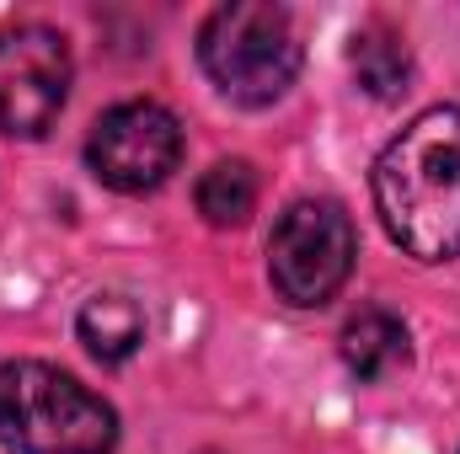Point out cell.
I'll return each instance as SVG.
<instances>
[{
	"label": "cell",
	"mask_w": 460,
	"mask_h": 454,
	"mask_svg": "<svg viewBox=\"0 0 460 454\" xmlns=\"http://www.w3.org/2000/svg\"><path fill=\"white\" fill-rule=\"evenodd\" d=\"M375 209L385 235L418 262L460 251V108L418 113L375 161Z\"/></svg>",
	"instance_id": "1"
},
{
	"label": "cell",
	"mask_w": 460,
	"mask_h": 454,
	"mask_svg": "<svg viewBox=\"0 0 460 454\" xmlns=\"http://www.w3.org/2000/svg\"><path fill=\"white\" fill-rule=\"evenodd\" d=\"M0 444L16 454H113L118 412L43 358L0 363Z\"/></svg>",
	"instance_id": "2"
},
{
	"label": "cell",
	"mask_w": 460,
	"mask_h": 454,
	"mask_svg": "<svg viewBox=\"0 0 460 454\" xmlns=\"http://www.w3.org/2000/svg\"><path fill=\"white\" fill-rule=\"evenodd\" d=\"M199 59L209 81L241 108L279 102L300 75V38L284 5L268 0H230L209 11L199 32Z\"/></svg>",
	"instance_id": "3"
},
{
	"label": "cell",
	"mask_w": 460,
	"mask_h": 454,
	"mask_svg": "<svg viewBox=\"0 0 460 454\" xmlns=\"http://www.w3.org/2000/svg\"><path fill=\"white\" fill-rule=\"evenodd\" d=\"M353 257H358L353 220L327 198L289 204L268 235V278L300 310H316L343 289L353 273Z\"/></svg>",
	"instance_id": "4"
},
{
	"label": "cell",
	"mask_w": 460,
	"mask_h": 454,
	"mask_svg": "<svg viewBox=\"0 0 460 454\" xmlns=\"http://www.w3.org/2000/svg\"><path fill=\"white\" fill-rule=\"evenodd\" d=\"M70 102V43L43 22L0 32V128L43 139Z\"/></svg>",
	"instance_id": "5"
},
{
	"label": "cell",
	"mask_w": 460,
	"mask_h": 454,
	"mask_svg": "<svg viewBox=\"0 0 460 454\" xmlns=\"http://www.w3.org/2000/svg\"><path fill=\"white\" fill-rule=\"evenodd\" d=\"M86 161L113 193H155L182 161V123L161 102H118L97 118Z\"/></svg>",
	"instance_id": "6"
},
{
	"label": "cell",
	"mask_w": 460,
	"mask_h": 454,
	"mask_svg": "<svg viewBox=\"0 0 460 454\" xmlns=\"http://www.w3.org/2000/svg\"><path fill=\"white\" fill-rule=\"evenodd\" d=\"M343 363L364 385L391 380L396 369H407V327L391 310H358L343 327Z\"/></svg>",
	"instance_id": "7"
},
{
	"label": "cell",
	"mask_w": 460,
	"mask_h": 454,
	"mask_svg": "<svg viewBox=\"0 0 460 454\" xmlns=\"http://www.w3.org/2000/svg\"><path fill=\"white\" fill-rule=\"evenodd\" d=\"M81 342L92 358L102 363H123L139 342H145V310L128 300V294H92L81 305Z\"/></svg>",
	"instance_id": "8"
},
{
	"label": "cell",
	"mask_w": 460,
	"mask_h": 454,
	"mask_svg": "<svg viewBox=\"0 0 460 454\" xmlns=\"http://www.w3.org/2000/svg\"><path fill=\"white\" fill-rule=\"evenodd\" d=\"M348 65H353L358 86L369 97H380V102L402 97L407 92V75H412V54H407V43L391 27H364L353 38V48H348Z\"/></svg>",
	"instance_id": "9"
},
{
	"label": "cell",
	"mask_w": 460,
	"mask_h": 454,
	"mask_svg": "<svg viewBox=\"0 0 460 454\" xmlns=\"http://www.w3.org/2000/svg\"><path fill=\"white\" fill-rule=\"evenodd\" d=\"M193 198H199V214L215 230L246 225L252 209H257V171H252V161H215L199 177V193Z\"/></svg>",
	"instance_id": "10"
}]
</instances>
